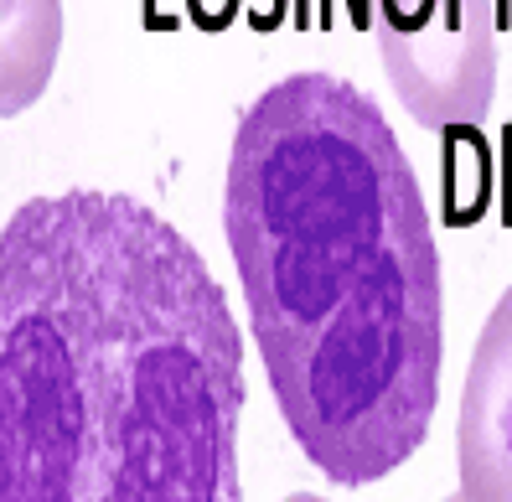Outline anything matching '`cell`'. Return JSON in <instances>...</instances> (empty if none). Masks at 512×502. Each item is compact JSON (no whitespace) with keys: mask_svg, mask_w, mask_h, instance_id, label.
<instances>
[{"mask_svg":"<svg viewBox=\"0 0 512 502\" xmlns=\"http://www.w3.org/2000/svg\"><path fill=\"white\" fill-rule=\"evenodd\" d=\"M456 466L466 502H512V290L471 347L461 425H456Z\"/></svg>","mask_w":512,"mask_h":502,"instance_id":"277c9868","label":"cell"},{"mask_svg":"<svg viewBox=\"0 0 512 502\" xmlns=\"http://www.w3.org/2000/svg\"><path fill=\"white\" fill-rule=\"evenodd\" d=\"M244 342L207 259L119 192L0 233V502H244Z\"/></svg>","mask_w":512,"mask_h":502,"instance_id":"6da1fadb","label":"cell"},{"mask_svg":"<svg viewBox=\"0 0 512 502\" xmlns=\"http://www.w3.org/2000/svg\"><path fill=\"white\" fill-rule=\"evenodd\" d=\"M63 6L57 0H6V114L26 109L57 63Z\"/></svg>","mask_w":512,"mask_h":502,"instance_id":"5b68a950","label":"cell"},{"mask_svg":"<svg viewBox=\"0 0 512 502\" xmlns=\"http://www.w3.org/2000/svg\"><path fill=\"white\" fill-rule=\"evenodd\" d=\"M383 73L425 130H471L497 94L492 0H363Z\"/></svg>","mask_w":512,"mask_h":502,"instance_id":"3957f363","label":"cell"},{"mask_svg":"<svg viewBox=\"0 0 512 502\" xmlns=\"http://www.w3.org/2000/svg\"><path fill=\"white\" fill-rule=\"evenodd\" d=\"M445 502H466V497H461V492H456V497H445Z\"/></svg>","mask_w":512,"mask_h":502,"instance_id":"52a82bcc","label":"cell"},{"mask_svg":"<svg viewBox=\"0 0 512 502\" xmlns=\"http://www.w3.org/2000/svg\"><path fill=\"white\" fill-rule=\"evenodd\" d=\"M223 233L300 451L337 487L404 466L440 399L445 290L383 109L337 73L269 83L233 130Z\"/></svg>","mask_w":512,"mask_h":502,"instance_id":"7a4b0ae2","label":"cell"},{"mask_svg":"<svg viewBox=\"0 0 512 502\" xmlns=\"http://www.w3.org/2000/svg\"><path fill=\"white\" fill-rule=\"evenodd\" d=\"M285 502H326V497H311V492H295V497H285Z\"/></svg>","mask_w":512,"mask_h":502,"instance_id":"8992f818","label":"cell"}]
</instances>
